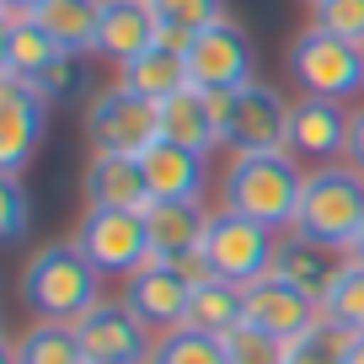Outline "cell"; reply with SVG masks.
Wrapping results in <instances>:
<instances>
[{
  "instance_id": "obj_1",
  "label": "cell",
  "mask_w": 364,
  "mask_h": 364,
  "mask_svg": "<svg viewBox=\"0 0 364 364\" xmlns=\"http://www.w3.org/2000/svg\"><path fill=\"white\" fill-rule=\"evenodd\" d=\"M16 295L33 311V321H59V327H75L86 311L102 306V273L75 241H48L33 257L22 262V279H16Z\"/></svg>"
},
{
  "instance_id": "obj_2",
  "label": "cell",
  "mask_w": 364,
  "mask_h": 364,
  "mask_svg": "<svg viewBox=\"0 0 364 364\" xmlns=\"http://www.w3.org/2000/svg\"><path fill=\"white\" fill-rule=\"evenodd\" d=\"M300 193H306V171L289 150L273 156H230L220 171V209L257 220V225L289 236L300 220Z\"/></svg>"
},
{
  "instance_id": "obj_3",
  "label": "cell",
  "mask_w": 364,
  "mask_h": 364,
  "mask_svg": "<svg viewBox=\"0 0 364 364\" xmlns=\"http://www.w3.org/2000/svg\"><path fill=\"white\" fill-rule=\"evenodd\" d=\"M300 236L332 241L348 252L353 236L364 230V171L353 161H332V166H306V193H300Z\"/></svg>"
},
{
  "instance_id": "obj_4",
  "label": "cell",
  "mask_w": 364,
  "mask_h": 364,
  "mask_svg": "<svg viewBox=\"0 0 364 364\" xmlns=\"http://www.w3.org/2000/svg\"><path fill=\"white\" fill-rule=\"evenodd\" d=\"M284 70L300 86V97H327V102H343V107L364 97V48L343 43L321 27H306V33L289 38Z\"/></svg>"
},
{
  "instance_id": "obj_5",
  "label": "cell",
  "mask_w": 364,
  "mask_h": 364,
  "mask_svg": "<svg viewBox=\"0 0 364 364\" xmlns=\"http://www.w3.org/2000/svg\"><path fill=\"white\" fill-rule=\"evenodd\" d=\"M279 230L257 225V220L236 215V209H209V225H204V262L215 279H230V284H257V279H273L279 268Z\"/></svg>"
},
{
  "instance_id": "obj_6",
  "label": "cell",
  "mask_w": 364,
  "mask_h": 364,
  "mask_svg": "<svg viewBox=\"0 0 364 364\" xmlns=\"http://www.w3.org/2000/svg\"><path fill=\"white\" fill-rule=\"evenodd\" d=\"M86 139L91 156H145L150 145H161V102L129 91L124 80L102 86L86 102Z\"/></svg>"
},
{
  "instance_id": "obj_7",
  "label": "cell",
  "mask_w": 364,
  "mask_h": 364,
  "mask_svg": "<svg viewBox=\"0 0 364 364\" xmlns=\"http://www.w3.org/2000/svg\"><path fill=\"white\" fill-rule=\"evenodd\" d=\"M215 279L204 262V252L193 257H150L134 279H124V300L150 321L156 332H171L188 321V306H193V289Z\"/></svg>"
},
{
  "instance_id": "obj_8",
  "label": "cell",
  "mask_w": 364,
  "mask_h": 364,
  "mask_svg": "<svg viewBox=\"0 0 364 364\" xmlns=\"http://www.w3.org/2000/svg\"><path fill=\"white\" fill-rule=\"evenodd\" d=\"M70 241L97 262L102 279H134V273L156 257L145 209H86Z\"/></svg>"
},
{
  "instance_id": "obj_9",
  "label": "cell",
  "mask_w": 364,
  "mask_h": 364,
  "mask_svg": "<svg viewBox=\"0 0 364 364\" xmlns=\"http://www.w3.org/2000/svg\"><path fill=\"white\" fill-rule=\"evenodd\" d=\"M75 338L86 364H150V348H156L161 332L129 300H102L97 311H86L75 321Z\"/></svg>"
},
{
  "instance_id": "obj_10",
  "label": "cell",
  "mask_w": 364,
  "mask_h": 364,
  "mask_svg": "<svg viewBox=\"0 0 364 364\" xmlns=\"http://www.w3.org/2000/svg\"><path fill=\"white\" fill-rule=\"evenodd\" d=\"M188 59V80L198 91H241L257 80V59H252V38L241 33L236 22H215L193 38V43L182 48Z\"/></svg>"
},
{
  "instance_id": "obj_11",
  "label": "cell",
  "mask_w": 364,
  "mask_h": 364,
  "mask_svg": "<svg viewBox=\"0 0 364 364\" xmlns=\"http://www.w3.org/2000/svg\"><path fill=\"white\" fill-rule=\"evenodd\" d=\"M289 97L268 80H252L236 91V113L225 129V150L230 156H273V150H289Z\"/></svg>"
},
{
  "instance_id": "obj_12",
  "label": "cell",
  "mask_w": 364,
  "mask_h": 364,
  "mask_svg": "<svg viewBox=\"0 0 364 364\" xmlns=\"http://www.w3.org/2000/svg\"><path fill=\"white\" fill-rule=\"evenodd\" d=\"M48 134V102L27 80H0V177H22Z\"/></svg>"
},
{
  "instance_id": "obj_13",
  "label": "cell",
  "mask_w": 364,
  "mask_h": 364,
  "mask_svg": "<svg viewBox=\"0 0 364 364\" xmlns=\"http://www.w3.org/2000/svg\"><path fill=\"white\" fill-rule=\"evenodd\" d=\"M348 129H353V107L327 102V97H295V107H289V156L311 161V166L348 161Z\"/></svg>"
},
{
  "instance_id": "obj_14",
  "label": "cell",
  "mask_w": 364,
  "mask_h": 364,
  "mask_svg": "<svg viewBox=\"0 0 364 364\" xmlns=\"http://www.w3.org/2000/svg\"><path fill=\"white\" fill-rule=\"evenodd\" d=\"M343 268H348V252H343V247L289 230V236L279 241V268H273V273H279L284 284H295L300 295L321 311V306H327V295H332V284L343 279Z\"/></svg>"
},
{
  "instance_id": "obj_15",
  "label": "cell",
  "mask_w": 364,
  "mask_h": 364,
  "mask_svg": "<svg viewBox=\"0 0 364 364\" xmlns=\"http://www.w3.org/2000/svg\"><path fill=\"white\" fill-rule=\"evenodd\" d=\"M150 182V204H204L209 198V156H193L182 145H150L139 156Z\"/></svg>"
},
{
  "instance_id": "obj_16",
  "label": "cell",
  "mask_w": 364,
  "mask_h": 364,
  "mask_svg": "<svg viewBox=\"0 0 364 364\" xmlns=\"http://www.w3.org/2000/svg\"><path fill=\"white\" fill-rule=\"evenodd\" d=\"M161 43V22L150 11V0H102V22H97V43L91 54L113 59L118 70L134 65L139 54Z\"/></svg>"
},
{
  "instance_id": "obj_17",
  "label": "cell",
  "mask_w": 364,
  "mask_h": 364,
  "mask_svg": "<svg viewBox=\"0 0 364 364\" xmlns=\"http://www.w3.org/2000/svg\"><path fill=\"white\" fill-rule=\"evenodd\" d=\"M316 321H321V311L311 306L295 284H284L279 273H273V279H257V284H247V327L268 332V338L295 343L300 332H311Z\"/></svg>"
},
{
  "instance_id": "obj_18",
  "label": "cell",
  "mask_w": 364,
  "mask_h": 364,
  "mask_svg": "<svg viewBox=\"0 0 364 364\" xmlns=\"http://www.w3.org/2000/svg\"><path fill=\"white\" fill-rule=\"evenodd\" d=\"M80 193L86 209H150V182L134 156H91Z\"/></svg>"
},
{
  "instance_id": "obj_19",
  "label": "cell",
  "mask_w": 364,
  "mask_h": 364,
  "mask_svg": "<svg viewBox=\"0 0 364 364\" xmlns=\"http://www.w3.org/2000/svg\"><path fill=\"white\" fill-rule=\"evenodd\" d=\"M59 54H65V48H59L33 16H6V27H0V80H27V86H33Z\"/></svg>"
},
{
  "instance_id": "obj_20",
  "label": "cell",
  "mask_w": 364,
  "mask_h": 364,
  "mask_svg": "<svg viewBox=\"0 0 364 364\" xmlns=\"http://www.w3.org/2000/svg\"><path fill=\"white\" fill-rule=\"evenodd\" d=\"M161 139L193 150V156H215L220 150L215 118H209V97L198 86H188V91H177L171 102H161Z\"/></svg>"
},
{
  "instance_id": "obj_21",
  "label": "cell",
  "mask_w": 364,
  "mask_h": 364,
  "mask_svg": "<svg viewBox=\"0 0 364 364\" xmlns=\"http://www.w3.org/2000/svg\"><path fill=\"white\" fill-rule=\"evenodd\" d=\"M145 225H150V247H156V257H193V252L204 247L209 209L204 204H150Z\"/></svg>"
},
{
  "instance_id": "obj_22",
  "label": "cell",
  "mask_w": 364,
  "mask_h": 364,
  "mask_svg": "<svg viewBox=\"0 0 364 364\" xmlns=\"http://www.w3.org/2000/svg\"><path fill=\"white\" fill-rule=\"evenodd\" d=\"M118 80H124L129 91H139V97H150V102H171L177 91L193 86V80H188V59H182V48H166V43H156L150 54H139L134 65H124Z\"/></svg>"
},
{
  "instance_id": "obj_23",
  "label": "cell",
  "mask_w": 364,
  "mask_h": 364,
  "mask_svg": "<svg viewBox=\"0 0 364 364\" xmlns=\"http://www.w3.org/2000/svg\"><path fill=\"white\" fill-rule=\"evenodd\" d=\"M33 22L54 38L65 54H91L97 43V22H102V0H43Z\"/></svg>"
},
{
  "instance_id": "obj_24",
  "label": "cell",
  "mask_w": 364,
  "mask_h": 364,
  "mask_svg": "<svg viewBox=\"0 0 364 364\" xmlns=\"http://www.w3.org/2000/svg\"><path fill=\"white\" fill-rule=\"evenodd\" d=\"M182 327L209 332V338H225V332L247 327V289L230 284V279H204L193 289V306H188V321Z\"/></svg>"
},
{
  "instance_id": "obj_25",
  "label": "cell",
  "mask_w": 364,
  "mask_h": 364,
  "mask_svg": "<svg viewBox=\"0 0 364 364\" xmlns=\"http://www.w3.org/2000/svg\"><path fill=\"white\" fill-rule=\"evenodd\" d=\"M6 364H86L80 353L75 327H59V321H33L6 343Z\"/></svg>"
},
{
  "instance_id": "obj_26",
  "label": "cell",
  "mask_w": 364,
  "mask_h": 364,
  "mask_svg": "<svg viewBox=\"0 0 364 364\" xmlns=\"http://www.w3.org/2000/svg\"><path fill=\"white\" fill-rule=\"evenodd\" d=\"M150 11L161 22V43L188 48L204 27L225 22V0H150Z\"/></svg>"
},
{
  "instance_id": "obj_27",
  "label": "cell",
  "mask_w": 364,
  "mask_h": 364,
  "mask_svg": "<svg viewBox=\"0 0 364 364\" xmlns=\"http://www.w3.org/2000/svg\"><path fill=\"white\" fill-rule=\"evenodd\" d=\"M150 364H230V353H225V338H209V332H193V327H171L156 338Z\"/></svg>"
},
{
  "instance_id": "obj_28",
  "label": "cell",
  "mask_w": 364,
  "mask_h": 364,
  "mask_svg": "<svg viewBox=\"0 0 364 364\" xmlns=\"http://www.w3.org/2000/svg\"><path fill=\"white\" fill-rule=\"evenodd\" d=\"M348 348H353V332L321 316L311 332H300V338L289 343L284 364H348Z\"/></svg>"
},
{
  "instance_id": "obj_29",
  "label": "cell",
  "mask_w": 364,
  "mask_h": 364,
  "mask_svg": "<svg viewBox=\"0 0 364 364\" xmlns=\"http://www.w3.org/2000/svg\"><path fill=\"white\" fill-rule=\"evenodd\" d=\"M321 316L338 321V327H348V332H364V262L348 257V268H343V279L332 284Z\"/></svg>"
},
{
  "instance_id": "obj_30",
  "label": "cell",
  "mask_w": 364,
  "mask_h": 364,
  "mask_svg": "<svg viewBox=\"0 0 364 364\" xmlns=\"http://www.w3.org/2000/svg\"><path fill=\"white\" fill-rule=\"evenodd\" d=\"M311 27L364 48V0H316L311 6Z\"/></svg>"
},
{
  "instance_id": "obj_31",
  "label": "cell",
  "mask_w": 364,
  "mask_h": 364,
  "mask_svg": "<svg viewBox=\"0 0 364 364\" xmlns=\"http://www.w3.org/2000/svg\"><path fill=\"white\" fill-rule=\"evenodd\" d=\"M27 230H33V198H27L22 177H0V241L22 247Z\"/></svg>"
},
{
  "instance_id": "obj_32",
  "label": "cell",
  "mask_w": 364,
  "mask_h": 364,
  "mask_svg": "<svg viewBox=\"0 0 364 364\" xmlns=\"http://www.w3.org/2000/svg\"><path fill=\"white\" fill-rule=\"evenodd\" d=\"M225 353H230V364H284L289 343L268 338L257 327H236V332H225Z\"/></svg>"
},
{
  "instance_id": "obj_33",
  "label": "cell",
  "mask_w": 364,
  "mask_h": 364,
  "mask_svg": "<svg viewBox=\"0 0 364 364\" xmlns=\"http://www.w3.org/2000/svg\"><path fill=\"white\" fill-rule=\"evenodd\" d=\"M33 86L43 91V102H65V97H75V91H80V54H59Z\"/></svg>"
},
{
  "instance_id": "obj_34",
  "label": "cell",
  "mask_w": 364,
  "mask_h": 364,
  "mask_svg": "<svg viewBox=\"0 0 364 364\" xmlns=\"http://www.w3.org/2000/svg\"><path fill=\"white\" fill-rule=\"evenodd\" d=\"M204 97H209V118H215L220 150H225V129H230V113H236V91H204Z\"/></svg>"
},
{
  "instance_id": "obj_35",
  "label": "cell",
  "mask_w": 364,
  "mask_h": 364,
  "mask_svg": "<svg viewBox=\"0 0 364 364\" xmlns=\"http://www.w3.org/2000/svg\"><path fill=\"white\" fill-rule=\"evenodd\" d=\"M348 161L364 171V102H353V129H348Z\"/></svg>"
},
{
  "instance_id": "obj_36",
  "label": "cell",
  "mask_w": 364,
  "mask_h": 364,
  "mask_svg": "<svg viewBox=\"0 0 364 364\" xmlns=\"http://www.w3.org/2000/svg\"><path fill=\"white\" fill-rule=\"evenodd\" d=\"M38 6H43V0H0V11H6V16H33Z\"/></svg>"
},
{
  "instance_id": "obj_37",
  "label": "cell",
  "mask_w": 364,
  "mask_h": 364,
  "mask_svg": "<svg viewBox=\"0 0 364 364\" xmlns=\"http://www.w3.org/2000/svg\"><path fill=\"white\" fill-rule=\"evenodd\" d=\"M348 364H364V332H353V348H348Z\"/></svg>"
},
{
  "instance_id": "obj_38",
  "label": "cell",
  "mask_w": 364,
  "mask_h": 364,
  "mask_svg": "<svg viewBox=\"0 0 364 364\" xmlns=\"http://www.w3.org/2000/svg\"><path fill=\"white\" fill-rule=\"evenodd\" d=\"M348 257H353V262H364V230H359V236H353V247H348Z\"/></svg>"
},
{
  "instance_id": "obj_39",
  "label": "cell",
  "mask_w": 364,
  "mask_h": 364,
  "mask_svg": "<svg viewBox=\"0 0 364 364\" xmlns=\"http://www.w3.org/2000/svg\"><path fill=\"white\" fill-rule=\"evenodd\" d=\"M311 6H316V0H311Z\"/></svg>"
}]
</instances>
